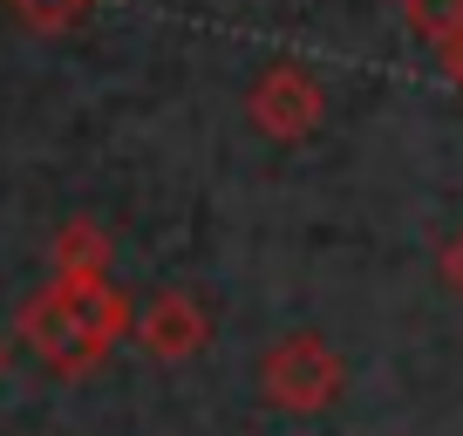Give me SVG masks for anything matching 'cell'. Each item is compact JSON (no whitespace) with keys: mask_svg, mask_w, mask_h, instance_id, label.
Segmentation results:
<instances>
[{"mask_svg":"<svg viewBox=\"0 0 463 436\" xmlns=\"http://www.w3.org/2000/svg\"><path fill=\"white\" fill-rule=\"evenodd\" d=\"M28 28H42V34H61V28H75V21L96 7V0H7Z\"/></svg>","mask_w":463,"mask_h":436,"instance_id":"cell-7","label":"cell"},{"mask_svg":"<svg viewBox=\"0 0 463 436\" xmlns=\"http://www.w3.org/2000/svg\"><path fill=\"white\" fill-rule=\"evenodd\" d=\"M402 14H409V28L422 34V42H457L463 34V0H402Z\"/></svg>","mask_w":463,"mask_h":436,"instance_id":"cell-6","label":"cell"},{"mask_svg":"<svg viewBox=\"0 0 463 436\" xmlns=\"http://www.w3.org/2000/svg\"><path fill=\"white\" fill-rule=\"evenodd\" d=\"M130 335H137V348H144L150 362L177 368V362H191V355H204L212 314H204V300L191 287H171V293H150V300L130 314Z\"/></svg>","mask_w":463,"mask_h":436,"instance_id":"cell-3","label":"cell"},{"mask_svg":"<svg viewBox=\"0 0 463 436\" xmlns=\"http://www.w3.org/2000/svg\"><path fill=\"white\" fill-rule=\"evenodd\" d=\"M436 273H443V280H449V287H457V293H463V225H457V232H449V239H443V246H436Z\"/></svg>","mask_w":463,"mask_h":436,"instance_id":"cell-8","label":"cell"},{"mask_svg":"<svg viewBox=\"0 0 463 436\" xmlns=\"http://www.w3.org/2000/svg\"><path fill=\"white\" fill-rule=\"evenodd\" d=\"M443 48H449V75L463 82V34H457V42H443Z\"/></svg>","mask_w":463,"mask_h":436,"instance_id":"cell-9","label":"cell"},{"mask_svg":"<svg viewBox=\"0 0 463 436\" xmlns=\"http://www.w3.org/2000/svg\"><path fill=\"white\" fill-rule=\"evenodd\" d=\"M320 117H327V96H320V82L307 69H293V62H279V69H266L260 82H252V123H260V137H273V144L314 137Z\"/></svg>","mask_w":463,"mask_h":436,"instance_id":"cell-4","label":"cell"},{"mask_svg":"<svg viewBox=\"0 0 463 436\" xmlns=\"http://www.w3.org/2000/svg\"><path fill=\"white\" fill-rule=\"evenodd\" d=\"M137 307L123 300L109 273L102 280H48L42 293H28V307L14 314V335L28 341V355L61 382H82L89 368H102V355L130 335Z\"/></svg>","mask_w":463,"mask_h":436,"instance_id":"cell-1","label":"cell"},{"mask_svg":"<svg viewBox=\"0 0 463 436\" xmlns=\"http://www.w3.org/2000/svg\"><path fill=\"white\" fill-rule=\"evenodd\" d=\"M341 382H347V368H341V355L327 348L320 335H279L273 348L260 355V395L273 409H287V416H320V409L341 395Z\"/></svg>","mask_w":463,"mask_h":436,"instance_id":"cell-2","label":"cell"},{"mask_svg":"<svg viewBox=\"0 0 463 436\" xmlns=\"http://www.w3.org/2000/svg\"><path fill=\"white\" fill-rule=\"evenodd\" d=\"M48 273H61V280H102V273H116L109 232H102L96 218H69V225L48 239Z\"/></svg>","mask_w":463,"mask_h":436,"instance_id":"cell-5","label":"cell"},{"mask_svg":"<svg viewBox=\"0 0 463 436\" xmlns=\"http://www.w3.org/2000/svg\"><path fill=\"white\" fill-rule=\"evenodd\" d=\"M0 375H7V335H0Z\"/></svg>","mask_w":463,"mask_h":436,"instance_id":"cell-10","label":"cell"}]
</instances>
